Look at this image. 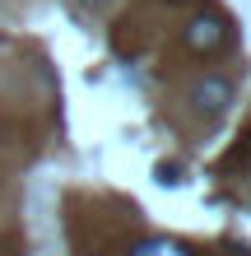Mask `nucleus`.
I'll list each match as a JSON object with an SVG mask.
<instances>
[{
	"instance_id": "obj_3",
	"label": "nucleus",
	"mask_w": 251,
	"mask_h": 256,
	"mask_svg": "<svg viewBox=\"0 0 251 256\" xmlns=\"http://www.w3.org/2000/svg\"><path fill=\"white\" fill-rule=\"evenodd\" d=\"M130 256H182V247H172V242H158V238H154V242H140Z\"/></svg>"
},
{
	"instance_id": "obj_2",
	"label": "nucleus",
	"mask_w": 251,
	"mask_h": 256,
	"mask_svg": "<svg viewBox=\"0 0 251 256\" xmlns=\"http://www.w3.org/2000/svg\"><path fill=\"white\" fill-rule=\"evenodd\" d=\"M191 102H196V112H210L219 116L233 102V80H224V74H205V80H196V88H191Z\"/></svg>"
},
{
	"instance_id": "obj_4",
	"label": "nucleus",
	"mask_w": 251,
	"mask_h": 256,
	"mask_svg": "<svg viewBox=\"0 0 251 256\" xmlns=\"http://www.w3.org/2000/svg\"><path fill=\"white\" fill-rule=\"evenodd\" d=\"M88 5H102V0H88Z\"/></svg>"
},
{
	"instance_id": "obj_1",
	"label": "nucleus",
	"mask_w": 251,
	"mask_h": 256,
	"mask_svg": "<svg viewBox=\"0 0 251 256\" xmlns=\"http://www.w3.org/2000/svg\"><path fill=\"white\" fill-rule=\"evenodd\" d=\"M182 42H186V52H196V56L224 52V47H228V19H224L219 10H200L196 19L182 28Z\"/></svg>"
}]
</instances>
